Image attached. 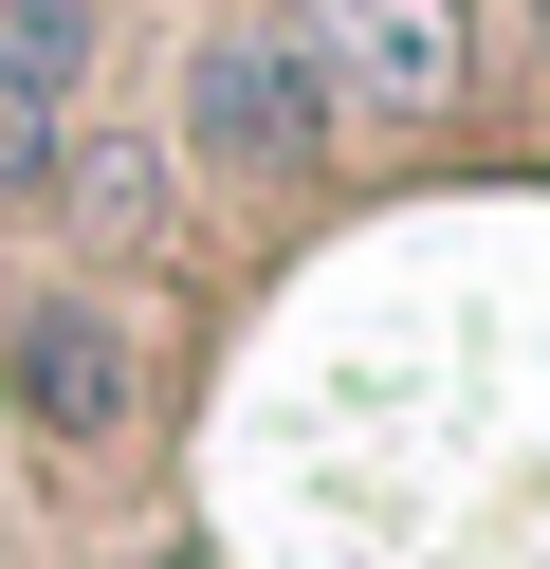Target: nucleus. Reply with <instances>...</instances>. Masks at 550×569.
Segmentation results:
<instances>
[{"label": "nucleus", "mask_w": 550, "mask_h": 569, "mask_svg": "<svg viewBox=\"0 0 550 569\" xmlns=\"http://www.w3.org/2000/svg\"><path fill=\"white\" fill-rule=\"evenodd\" d=\"M0 405H19L37 441H110V422H129V331H110L92 295H37L19 331H0Z\"/></svg>", "instance_id": "7ed1b4c3"}, {"label": "nucleus", "mask_w": 550, "mask_h": 569, "mask_svg": "<svg viewBox=\"0 0 550 569\" xmlns=\"http://www.w3.org/2000/svg\"><path fill=\"white\" fill-rule=\"evenodd\" d=\"M330 129H349V74L312 56V19H220L183 56V166L202 184H312Z\"/></svg>", "instance_id": "f257e3e1"}, {"label": "nucleus", "mask_w": 550, "mask_h": 569, "mask_svg": "<svg viewBox=\"0 0 550 569\" xmlns=\"http://www.w3.org/2000/svg\"><path fill=\"white\" fill-rule=\"evenodd\" d=\"M312 56L367 111H440V92L477 74V0H312Z\"/></svg>", "instance_id": "20e7f679"}, {"label": "nucleus", "mask_w": 550, "mask_h": 569, "mask_svg": "<svg viewBox=\"0 0 550 569\" xmlns=\"http://www.w3.org/2000/svg\"><path fill=\"white\" fill-rule=\"evenodd\" d=\"M92 111V0H0V202H37Z\"/></svg>", "instance_id": "f03ea898"}, {"label": "nucleus", "mask_w": 550, "mask_h": 569, "mask_svg": "<svg viewBox=\"0 0 550 569\" xmlns=\"http://www.w3.org/2000/svg\"><path fill=\"white\" fill-rule=\"evenodd\" d=\"M532 19H550V0H532Z\"/></svg>", "instance_id": "39448f33"}]
</instances>
